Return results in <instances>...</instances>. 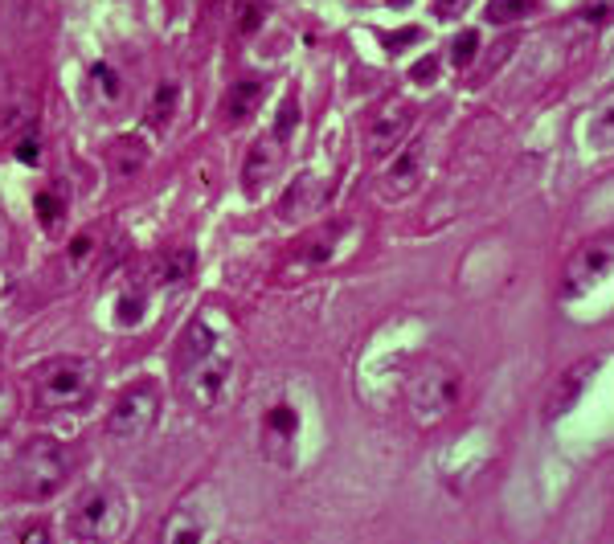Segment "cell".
<instances>
[{
	"label": "cell",
	"instance_id": "obj_1",
	"mask_svg": "<svg viewBox=\"0 0 614 544\" xmlns=\"http://www.w3.org/2000/svg\"><path fill=\"white\" fill-rule=\"evenodd\" d=\"M123 528H127V500L111 483L78 491L66 512V532L86 544H111L123 536Z\"/></svg>",
	"mask_w": 614,
	"mask_h": 544
},
{
	"label": "cell",
	"instance_id": "obj_2",
	"mask_svg": "<svg viewBox=\"0 0 614 544\" xmlns=\"http://www.w3.org/2000/svg\"><path fill=\"white\" fill-rule=\"evenodd\" d=\"M230 377H234L230 356L209 352V356H201V360L181 369V393L193 410H217V405L230 397Z\"/></svg>",
	"mask_w": 614,
	"mask_h": 544
},
{
	"label": "cell",
	"instance_id": "obj_3",
	"mask_svg": "<svg viewBox=\"0 0 614 544\" xmlns=\"http://www.w3.org/2000/svg\"><path fill=\"white\" fill-rule=\"evenodd\" d=\"M156 410H160V401H156V385H131L115 397L111 405V418H107V434L111 438H144L156 422Z\"/></svg>",
	"mask_w": 614,
	"mask_h": 544
},
{
	"label": "cell",
	"instance_id": "obj_4",
	"mask_svg": "<svg viewBox=\"0 0 614 544\" xmlns=\"http://www.w3.org/2000/svg\"><path fill=\"white\" fill-rule=\"evenodd\" d=\"M66 479V459L58 455V446L50 442H37L25 450V463H21V491L33 495V500H46L54 495Z\"/></svg>",
	"mask_w": 614,
	"mask_h": 544
},
{
	"label": "cell",
	"instance_id": "obj_5",
	"mask_svg": "<svg viewBox=\"0 0 614 544\" xmlns=\"http://www.w3.org/2000/svg\"><path fill=\"white\" fill-rule=\"evenodd\" d=\"M455 389H459V381H455V373L451 369H443V365H426L418 377H414V385H410V405H414V414L418 418H443L447 410H451V401H455Z\"/></svg>",
	"mask_w": 614,
	"mask_h": 544
},
{
	"label": "cell",
	"instance_id": "obj_6",
	"mask_svg": "<svg viewBox=\"0 0 614 544\" xmlns=\"http://www.w3.org/2000/svg\"><path fill=\"white\" fill-rule=\"evenodd\" d=\"M86 381H91V373H86L82 360H58V365H50L46 373H41V401L70 405L86 393Z\"/></svg>",
	"mask_w": 614,
	"mask_h": 544
},
{
	"label": "cell",
	"instance_id": "obj_7",
	"mask_svg": "<svg viewBox=\"0 0 614 544\" xmlns=\"http://www.w3.org/2000/svg\"><path fill=\"white\" fill-rule=\"evenodd\" d=\"M164 544H209V512L205 504H197V495L172 508L164 524Z\"/></svg>",
	"mask_w": 614,
	"mask_h": 544
},
{
	"label": "cell",
	"instance_id": "obj_8",
	"mask_svg": "<svg viewBox=\"0 0 614 544\" xmlns=\"http://www.w3.org/2000/svg\"><path fill=\"white\" fill-rule=\"evenodd\" d=\"M279 156H283V144L279 140H258L254 144V152H250V160H246V193L250 197H258L262 189L271 185V176H275V168H279Z\"/></svg>",
	"mask_w": 614,
	"mask_h": 544
},
{
	"label": "cell",
	"instance_id": "obj_9",
	"mask_svg": "<svg viewBox=\"0 0 614 544\" xmlns=\"http://www.w3.org/2000/svg\"><path fill=\"white\" fill-rule=\"evenodd\" d=\"M262 99H267V82H262V78H242V82H234L230 95H226V119H230V123L250 119V115L262 107Z\"/></svg>",
	"mask_w": 614,
	"mask_h": 544
},
{
	"label": "cell",
	"instance_id": "obj_10",
	"mask_svg": "<svg viewBox=\"0 0 614 544\" xmlns=\"http://www.w3.org/2000/svg\"><path fill=\"white\" fill-rule=\"evenodd\" d=\"M586 148L594 152H614V90L590 111L586 119Z\"/></svg>",
	"mask_w": 614,
	"mask_h": 544
},
{
	"label": "cell",
	"instance_id": "obj_11",
	"mask_svg": "<svg viewBox=\"0 0 614 544\" xmlns=\"http://www.w3.org/2000/svg\"><path fill=\"white\" fill-rule=\"evenodd\" d=\"M406 127H410V111H406V107L381 115L377 127H373V135H369V148H373V152H389V148L406 135Z\"/></svg>",
	"mask_w": 614,
	"mask_h": 544
},
{
	"label": "cell",
	"instance_id": "obj_12",
	"mask_svg": "<svg viewBox=\"0 0 614 544\" xmlns=\"http://www.w3.org/2000/svg\"><path fill=\"white\" fill-rule=\"evenodd\" d=\"M193 250H172V254H164L160 258V270H156V283L160 287H177V283H185L189 275H193Z\"/></svg>",
	"mask_w": 614,
	"mask_h": 544
},
{
	"label": "cell",
	"instance_id": "obj_13",
	"mask_svg": "<svg viewBox=\"0 0 614 544\" xmlns=\"http://www.w3.org/2000/svg\"><path fill=\"white\" fill-rule=\"evenodd\" d=\"M209 352H217L213 332H209L205 324H193V328L185 332V340H181V369L193 365V360H201V356H209Z\"/></svg>",
	"mask_w": 614,
	"mask_h": 544
},
{
	"label": "cell",
	"instance_id": "obj_14",
	"mask_svg": "<svg viewBox=\"0 0 614 544\" xmlns=\"http://www.w3.org/2000/svg\"><path fill=\"white\" fill-rule=\"evenodd\" d=\"M267 9H271V0H238V17H234L238 33H242V37L258 33L262 21H267Z\"/></svg>",
	"mask_w": 614,
	"mask_h": 544
},
{
	"label": "cell",
	"instance_id": "obj_15",
	"mask_svg": "<svg viewBox=\"0 0 614 544\" xmlns=\"http://www.w3.org/2000/svg\"><path fill=\"white\" fill-rule=\"evenodd\" d=\"M172 107H177V86H160L156 90V99H152V107H148V123L152 127H164L168 119H172Z\"/></svg>",
	"mask_w": 614,
	"mask_h": 544
},
{
	"label": "cell",
	"instance_id": "obj_16",
	"mask_svg": "<svg viewBox=\"0 0 614 544\" xmlns=\"http://www.w3.org/2000/svg\"><path fill=\"white\" fill-rule=\"evenodd\" d=\"M529 13V0H488V21L492 25H504V21H516V17H524Z\"/></svg>",
	"mask_w": 614,
	"mask_h": 544
},
{
	"label": "cell",
	"instance_id": "obj_17",
	"mask_svg": "<svg viewBox=\"0 0 614 544\" xmlns=\"http://www.w3.org/2000/svg\"><path fill=\"white\" fill-rule=\"evenodd\" d=\"M578 17H582L586 25H594V29H602V25L614 21V0H582Z\"/></svg>",
	"mask_w": 614,
	"mask_h": 544
},
{
	"label": "cell",
	"instance_id": "obj_18",
	"mask_svg": "<svg viewBox=\"0 0 614 544\" xmlns=\"http://www.w3.org/2000/svg\"><path fill=\"white\" fill-rule=\"evenodd\" d=\"M295 430H299V418L287 410V405H279V410H271V418H267V434L271 438H295Z\"/></svg>",
	"mask_w": 614,
	"mask_h": 544
},
{
	"label": "cell",
	"instance_id": "obj_19",
	"mask_svg": "<svg viewBox=\"0 0 614 544\" xmlns=\"http://www.w3.org/2000/svg\"><path fill=\"white\" fill-rule=\"evenodd\" d=\"M414 172H418V156H414V152H406L398 164L389 168V176H398V185H389V189H393V193H406V189L414 185Z\"/></svg>",
	"mask_w": 614,
	"mask_h": 544
},
{
	"label": "cell",
	"instance_id": "obj_20",
	"mask_svg": "<svg viewBox=\"0 0 614 544\" xmlns=\"http://www.w3.org/2000/svg\"><path fill=\"white\" fill-rule=\"evenodd\" d=\"M475 45H479V33H475V29H467L463 37H455V50H451L455 66H467V62L475 58Z\"/></svg>",
	"mask_w": 614,
	"mask_h": 544
},
{
	"label": "cell",
	"instance_id": "obj_21",
	"mask_svg": "<svg viewBox=\"0 0 614 544\" xmlns=\"http://www.w3.org/2000/svg\"><path fill=\"white\" fill-rule=\"evenodd\" d=\"M295 119H299V107H295V99H287V103H283V115H279V123H275V140H287Z\"/></svg>",
	"mask_w": 614,
	"mask_h": 544
},
{
	"label": "cell",
	"instance_id": "obj_22",
	"mask_svg": "<svg viewBox=\"0 0 614 544\" xmlns=\"http://www.w3.org/2000/svg\"><path fill=\"white\" fill-rule=\"evenodd\" d=\"M434 70H438V62H434V58H426V62H418V66H414V78H418V82H430V78H434Z\"/></svg>",
	"mask_w": 614,
	"mask_h": 544
},
{
	"label": "cell",
	"instance_id": "obj_23",
	"mask_svg": "<svg viewBox=\"0 0 614 544\" xmlns=\"http://www.w3.org/2000/svg\"><path fill=\"white\" fill-rule=\"evenodd\" d=\"M467 0H438V17H455Z\"/></svg>",
	"mask_w": 614,
	"mask_h": 544
},
{
	"label": "cell",
	"instance_id": "obj_24",
	"mask_svg": "<svg viewBox=\"0 0 614 544\" xmlns=\"http://www.w3.org/2000/svg\"><path fill=\"white\" fill-rule=\"evenodd\" d=\"M95 78H103V90H107V95H115V90H119V82H115V74L103 66V70H95Z\"/></svg>",
	"mask_w": 614,
	"mask_h": 544
},
{
	"label": "cell",
	"instance_id": "obj_25",
	"mask_svg": "<svg viewBox=\"0 0 614 544\" xmlns=\"http://www.w3.org/2000/svg\"><path fill=\"white\" fill-rule=\"evenodd\" d=\"M21 544H50L46 540V528H33V532H25V540Z\"/></svg>",
	"mask_w": 614,
	"mask_h": 544
}]
</instances>
